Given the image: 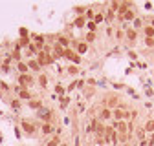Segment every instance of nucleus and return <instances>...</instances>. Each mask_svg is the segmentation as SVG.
Segmentation results:
<instances>
[{
  "label": "nucleus",
  "instance_id": "nucleus-1",
  "mask_svg": "<svg viewBox=\"0 0 154 146\" xmlns=\"http://www.w3.org/2000/svg\"><path fill=\"white\" fill-rule=\"evenodd\" d=\"M17 82H18V86H20V88H28L29 84L35 82V79H33V75L26 73V75H18V77H17Z\"/></svg>",
  "mask_w": 154,
  "mask_h": 146
},
{
  "label": "nucleus",
  "instance_id": "nucleus-2",
  "mask_svg": "<svg viewBox=\"0 0 154 146\" xmlns=\"http://www.w3.org/2000/svg\"><path fill=\"white\" fill-rule=\"evenodd\" d=\"M37 62L41 64V68H42V66H50V64L53 62V57H52L50 53H44V51H42V53L37 55Z\"/></svg>",
  "mask_w": 154,
  "mask_h": 146
},
{
  "label": "nucleus",
  "instance_id": "nucleus-3",
  "mask_svg": "<svg viewBox=\"0 0 154 146\" xmlns=\"http://www.w3.org/2000/svg\"><path fill=\"white\" fill-rule=\"evenodd\" d=\"M114 130L117 132V135H127L128 126H127L125 120H116V122H114Z\"/></svg>",
  "mask_w": 154,
  "mask_h": 146
},
{
  "label": "nucleus",
  "instance_id": "nucleus-4",
  "mask_svg": "<svg viewBox=\"0 0 154 146\" xmlns=\"http://www.w3.org/2000/svg\"><path fill=\"white\" fill-rule=\"evenodd\" d=\"M112 117L116 120H125V119L130 117V113L125 112V110H121V108H116V110H112Z\"/></svg>",
  "mask_w": 154,
  "mask_h": 146
},
{
  "label": "nucleus",
  "instance_id": "nucleus-5",
  "mask_svg": "<svg viewBox=\"0 0 154 146\" xmlns=\"http://www.w3.org/2000/svg\"><path fill=\"white\" fill-rule=\"evenodd\" d=\"M39 117H41L44 122L52 124V119H53V110H41L39 112Z\"/></svg>",
  "mask_w": 154,
  "mask_h": 146
},
{
  "label": "nucleus",
  "instance_id": "nucleus-6",
  "mask_svg": "<svg viewBox=\"0 0 154 146\" xmlns=\"http://www.w3.org/2000/svg\"><path fill=\"white\" fill-rule=\"evenodd\" d=\"M15 92H17L18 99H24V100H31V93H29L26 88H20V86H17V88H15Z\"/></svg>",
  "mask_w": 154,
  "mask_h": 146
},
{
  "label": "nucleus",
  "instance_id": "nucleus-7",
  "mask_svg": "<svg viewBox=\"0 0 154 146\" xmlns=\"http://www.w3.org/2000/svg\"><path fill=\"white\" fill-rule=\"evenodd\" d=\"M20 128L26 132L28 135H31V133H35L37 132V128H35V124H31L29 120H22V124H20Z\"/></svg>",
  "mask_w": 154,
  "mask_h": 146
},
{
  "label": "nucleus",
  "instance_id": "nucleus-8",
  "mask_svg": "<svg viewBox=\"0 0 154 146\" xmlns=\"http://www.w3.org/2000/svg\"><path fill=\"white\" fill-rule=\"evenodd\" d=\"M26 64H28V68L31 69V71H41V64L37 62V59H29Z\"/></svg>",
  "mask_w": 154,
  "mask_h": 146
},
{
  "label": "nucleus",
  "instance_id": "nucleus-9",
  "mask_svg": "<svg viewBox=\"0 0 154 146\" xmlns=\"http://www.w3.org/2000/svg\"><path fill=\"white\" fill-rule=\"evenodd\" d=\"M41 132L44 135H52L53 132H55V128L52 126V124H48V122H42V126H41Z\"/></svg>",
  "mask_w": 154,
  "mask_h": 146
},
{
  "label": "nucleus",
  "instance_id": "nucleus-10",
  "mask_svg": "<svg viewBox=\"0 0 154 146\" xmlns=\"http://www.w3.org/2000/svg\"><path fill=\"white\" fill-rule=\"evenodd\" d=\"M112 117V110H108V108H103L101 112H99V119L101 120H108Z\"/></svg>",
  "mask_w": 154,
  "mask_h": 146
},
{
  "label": "nucleus",
  "instance_id": "nucleus-11",
  "mask_svg": "<svg viewBox=\"0 0 154 146\" xmlns=\"http://www.w3.org/2000/svg\"><path fill=\"white\" fill-rule=\"evenodd\" d=\"M125 37H127V40H130V42H132V40H136V38H138V31H136L134 28H128V29H127V33H125Z\"/></svg>",
  "mask_w": 154,
  "mask_h": 146
},
{
  "label": "nucleus",
  "instance_id": "nucleus-12",
  "mask_svg": "<svg viewBox=\"0 0 154 146\" xmlns=\"http://www.w3.org/2000/svg\"><path fill=\"white\" fill-rule=\"evenodd\" d=\"M17 69H18V75H26L29 73V68L26 62H17Z\"/></svg>",
  "mask_w": 154,
  "mask_h": 146
},
{
  "label": "nucleus",
  "instance_id": "nucleus-13",
  "mask_svg": "<svg viewBox=\"0 0 154 146\" xmlns=\"http://www.w3.org/2000/svg\"><path fill=\"white\" fill-rule=\"evenodd\" d=\"M28 106L29 108H31V110H41V106H42V102H41V100H29V102H28Z\"/></svg>",
  "mask_w": 154,
  "mask_h": 146
},
{
  "label": "nucleus",
  "instance_id": "nucleus-14",
  "mask_svg": "<svg viewBox=\"0 0 154 146\" xmlns=\"http://www.w3.org/2000/svg\"><path fill=\"white\" fill-rule=\"evenodd\" d=\"M39 84H41V88H46V86H48V77H46L44 73L39 75Z\"/></svg>",
  "mask_w": 154,
  "mask_h": 146
},
{
  "label": "nucleus",
  "instance_id": "nucleus-15",
  "mask_svg": "<svg viewBox=\"0 0 154 146\" xmlns=\"http://www.w3.org/2000/svg\"><path fill=\"white\" fill-rule=\"evenodd\" d=\"M123 20H136V13H134L132 9H128V11L123 15Z\"/></svg>",
  "mask_w": 154,
  "mask_h": 146
},
{
  "label": "nucleus",
  "instance_id": "nucleus-16",
  "mask_svg": "<svg viewBox=\"0 0 154 146\" xmlns=\"http://www.w3.org/2000/svg\"><path fill=\"white\" fill-rule=\"evenodd\" d=\"M145 132H149V133H154V120L151 119V120H147V124H145Z\"/></svg>",
  "mask_w": 154,
  "mask_h": 146
},
{
  "label": "nucleus",
  "instance_id": "nucleus-17",
  "mask_svg": "<svg viewBox=\"0 0 154 146\" xmlns=\"http://www.w3.org/2000/svg\"><path fill=\"white\" fill-rule=\"evenodd\" d=\"M86 49H88V44H84V42H81V44H77V53H79V55L86 53Z\"/></svg>",
  "mask_w": 154,
  "mask_h": 146
},
{
  "label": "nucleus",
  "instance_id": "nucleus-18",
  "mask_svg": "<svg viewBox=\"0 0 154 146\" xmlns=\"http://www.w3.org/2000/svg\"><path fill=\"white\" fill-rule=\"evenodd\" d=\"M143 31H145V35L149 38H154V28H151V26H145L143 28Z\"/></svg>",
  "mask_w": 154,
  "mask_h": 146
},
{
  "label": "nucleus",
  "instance_id": "nucleus-19",
  "mask_svg": "<svg viewBox=\"0 0 154 146\" xmlns=\"http://www.w3.org/2000/svg\"><path fill=\"white\" fill-rule=\"evenodd\" d=\"M59 46H61V48H68V44H70V40H68L66 37H59Z\"/></svg>",
  "mask_w": 154,
  "mask_h": 146
},
{
  "label": "nucleus",
  "instance_id": "nucleus-20",
  "mask_svg": "<svg viewBox=\"0 0 154 146\" xmlns=\"http://www.w3.org/2000/svg\"><path fill=\"white\" fill-rule=\"evenodd\" d=\"M83 84H84V80H75V82H72L70 89H75V88H83Z\"/></svg>",
  "mask_w": 154,
  "mask_h": 146
},
{
  "label": "nucleus",
  "instance_id": "nucleus-21",
  "mask_svg": "<svg viewBox=\"0 0 154 146\" xmlns=\"http://www.w3.org/2000/svg\"><path fill=\"white\" fill-rule=\"evenodd\" d=\"M86 28H88V31H90V33H96V29H97L96 22H88V24H86Z\"/></svg>",
  "mask_w": 154,
  "mask_h": 146
},
{
  "label": "nucleus",
  "instance_id": "nucleus-22",
  "mask_svg": "<svg viewBox=\"0 0 154 146\" xmlns=\"http://www.w3.org/2000/svg\"><path fill=\"white\" fill-rule=\"evenodd\" d=\"M84 24H86V22H84L83 17H77V18H75V26H77V28H83Z\"/></svg>",
  "mask_w": 154,
  "mask_h": 146
},
{
  "label": "nucleus",
  "instance_id": "nucleus-23",
  "mask_svg": "<svg viewBox=\"0 0 154 146\" xmlns=\"http://www.w3.org/2000/svg\"><path fill=\"white\" fill-rule=\"evenodd\" d=\"M138 28H143V22H141V18L136 17V20H134V29L138 31Z\"/></svg>",
  "mask_w": 154,
  "mask_h": 146
},
{
  "label": "nucleus",
  "instance_id": "nucleus-24",
  "mask_svg": "<svg viewBox=\"0 0 154 146\" xmlns=\"http://www.w3.org/2000/svg\"><path fill=\"white\" fill-rule=\"evenodd\" d=\"M11 108H13V110H18V108H20V99H15L13 102H11Z\"/></svg>",
  "mask_w": 154,
  "mask_h": 146
},
{
  "label": "nucleus",
  "instance_id": "nucleus-25",
  "mask_svg": "<svg viewBox=\"0 0 154 146\" xmlns=\"http://www.w3.org/2000/svg\"><path fill=\"white\" fill-rule=\"evenodd\" d=\"M68 102H70V99H68V97H61V108H66Z\"/></svg>",
  "mask_w": 154,
  "mask_h": 146
},
{
  "label": "nucleus",
  "instance_id": "nucleus-26",
  "mask_svg": "<svg viewBox=\"0 0 154 146\" xmlns=\"http://www.w3.org/2000/svg\"><path fill=\"white\" fill-rule=\"evenodd\" d=\"M96 40V33H90L88 31V35H86V42H94Z\"/></svg>",
  "mask_w": 154,
  "mask_h": 146
},
{
  "label": "nucleus",
  "instance_id": "nucleus-27",
  "mask_svg": "<svg viewBox=\"0 0 154 146\" xmlns=\"http://www.w3.org/2000/svg\"><path fill=\"white\" fill-rule=\"evenodd\" d=\"M145 46H149V48H154V38H145Z\"/></svg>",
  "mask_w": 154,
  "mask_h": 146
},
{
  "label": "nucleus",
  "instance_id": "nucleus-28",
  "mask_svg": "<svg viewBox=\"0 0 154 146\" xmlns=\"http://www.w3.org/2000/svg\"><path fill=\"white\" fill-rule=\"evenodd\" d=\"M103 18H105V17H103V15H101V13H97V15H96V17H94V22H101V20H103Z\"/></svg>",
  "mask_w": 154,
  "mask_h": 146
},
{
  "label": "nucleus",
  "instance_id": "nucleus-29",
  "mask_svg": "<svg viewBox=\"0 0 154 146\" xmlns=\"http://www.w3.org/2000/svg\"><path fill=\"white\" fill-rule=\"evenodd\" d=\"M68 73H70V75H75V73H77V68H75V66H70V68H68Z\"/></svg>",
  "mask_w": 154,
  "mask_h": 146
},
{
  "label": "nucleus",
  "instance_id": "nucleus-30",
  "mask_svg": "<svg viewBox=\"0 0 154 146\" xmlns=\"http://www.w3.org/2000/svg\"><path fill=\"white\" fill-rule=\"evenodd\" d=\"M86 17H88V18H94V17H96V13H94V9H88V11H86Z\"/></svg>",
  "mask_w": 154,
  "mask_h": 146
},
{
  "label": "nucleus",
  "instance_id": "nucleus-31",
  "mask_svg": "<svg viewBox=\"0 0 154 146\" xmlns=\"http://www.w3.org/2000/svg\"><path fill=\"white\" fill-rule=\"evenodd\" d=\"M143 137H145V132H143V130H138V139L143 141Z\"/></svg>",
  "mask_w": 154,
  "mask_h": 146
},
{
  "label": "nucleus",
  "instance_id": "nucleus-32",
  "mask_svg": "<svg viewBox=\"0 0 154 146\" xmlns=\"http://www.w3.org/2000/svg\"><path fill=\"white\" fill-rule=\"evenodd\" d=\"M48 146H59V141H57V139H53V141H50V143H48Z\"/></svg>",
  "mask_w": 154,
  "mask_h": 146
},
{
  "label": "nucleus",
  "instance_id": "nucleus-33",
  "mask_svg": "<svg viewBox=\"0 0 154 146\" xmlns=\"http://www.w3.org/2000/svg\"><path fill=\"white\" fill-rule=\"evenodd\" d=\"M0 88H2V89H4V92H7V89H9V86H7V84H6V82H0Z\"/></svg>",
  "mask_w": 154,
  "mask_h": 146
},
{
  "label": "nucleus",
  "instance_id": "nucleus-34",
  "mask_svg": "<svg viewBox=\"0 0 154 146\" xmlns=\"http://www.w3.org/2000/svg\"><path fill=\"white\" fill-rule=\"evenodd\" d=\"M55 92L57 93H64V88L62 86H55Z\"/></svg>",
  "mask_w": 154,
  "mask_h": 146
},
{
  "label": "nucleus",
  "instance_id": "nucleus-35",
  "mask_svg": "<svg viewBox=\"0 0 154 146\" xmlns=\"http://www.w3.org/2000/svg\"><path fill=\"white\" fill-rule=\"evenodd\" d=\"M75 11H77V15H79V17H81V15H83V11H84V7H77Z\"/></svg>",
  "mask_w": 154,
  "mask_h": 146
},
{
  "label": "nucleus",
  "instance_id": "nucleus-36",
  "mask_svg": "<svg viewBox=\"0 0 154 146\" xmlns=\"http://www.w3.org/2000/svg\"><path fill=\"white\" fill-rule=\"evenodd\" d=\"M114 18V13L112 11H108V15H107V20H112Z\"/></svg>",
  "mask_w": 154,
  "mask_h": 146
},
{
  "label": "nucleus",
  "instance_id": "nucleus-37",
  "mask_svg": "<svg viewBox=\"0 0 154 146\" xmlns=\"http://www.w3.org/2000/svg\"><path fill=\"white\" fill-rule=\"evenodd\" d=\"M151 28H154V18H152V20H151Z\"/></svg>",
  "mask_w": 154,
  "mask_h": 146
},
{
  "label": "nucleus",
  "instance_id": "nucleus-38",
  "mask_svg": "<svg viewBox=\"0 0 154 146\" xmlns=\"http://www.w3.org/2000/svg\"><path fill=\"white\" fill-rule=\"evenodd\" d=\"M62 146H66V144H62Z\"/></svg>",
  "mask_w": 154,
  "mask_h": 146
}]
</instances>
